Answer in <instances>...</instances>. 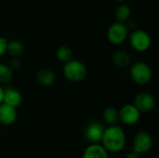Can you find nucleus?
<instances>
[{"label": "nucleus", "instance_id": "obj_1", "mask_svg": "<svg viewBox=\"0 0 159 158\" xmlns=\"http://www.w3.org/2000/svg\"><path fill=\"white\" fill-rule=\"evenodd\" d=\"M127 143V136L124 129L118 125L109 126L104 129V132L101 141L102 146L112 154L122 152Z\"/></svg>", "mask_w": 159, "mask_h": 158}, {"label": "nucleus", "instance_id": "obj_2", "mask_svg": "<svg viewBox=\"0 0 159 158\" xmlns=\"http://www.w3.org/2000/svg\"><path fill=\"white\" fill-rule=\"evenodd\" d=\"M62 74L67 81L71 83H79L86 78L88 69L81 61L72 59L66 63H63Z\"/></svg>", "mask_w": 159, "mask_h": 158}, {"label": "nucleus", "instance_id": "obj_3", "mask_svg": "<svg viewBox=\"0 0 159 158\" xmlns=\"http://www.w3.org/2000/svg\"><path fill=\"white\" fill-rule=\"evenodd\" d=\"M129 75L132 81L139 86L149 84L153 78V71L144 61H136L129 66Z\"/></svg>", "mask_w": 159, "mask_h": 158}, {"label": "nucleus", "instance_id": "obj_4", "mask_svg": "<svg viewBox=\"0 0 159 158\" xmlns=\"http://www.w3.org/2000/svg\"><path fill=\"white\" fill-rule=\"evenodd\" d=\"M129 41L131 47L138 52L147 51L152 44V39L150 34L146 31L142 29L133 31L129 34Z\"/></svg>", "mask_w": 159, "mask_h": 158}, {"label": "nucleus", "instance_id": "obj_5", "mask_svg": "<svg viewBox=\"0 0 159 158\" xmlns=\"http://www.w3.org/2000/svg\"><path fill=\"white\" fill-rule=\"evenodd\" d=\"M107 39L115 46L123 44L129 37V30L125 23L115 21L112 23L107 30Z\"/></svg>", "mask_w": 159, "mask_h": 158}, {"label": "nucleus", "instance_id": "obj_6", "mask_svg": "<svg viewBox=\"0 0 159 158\" xmlns=\"http://www.w3.org/2000/svg\"><path fill=\"white\" fill-rule=\"evenodd\" d=\"M153 147V138L152 135L145 130H141L137 132L133 138L132 151L138 155H143L150 152Z\"/></svg>", "mask_w": 159, "mask_h": 158}, {"label": "nucleus", "instance_id": "obj_7", "mask_svg": "<svg viewBox=\"0 0 159 158\" xmlns=\"http://www.w3.org/2000/svg\"><path fill=\"white\" fill-rule=\"evenodd\" d=\"M133 105L139 110L141 114H148L154 111L156 108L157 101L151 93L141 92L135 96Z\"/></svg>", "mask_w": 159, "mask_h": 158}, {"label": "nucleus", "instance_id": "obj_8", "mask_svg": "<svg viewBox=\"0 0 159 158\" xmlns=\"http://www.w3.org/2000/svg\"><path fill=\"white\" fill-rule=\"evenodd\" d=\"M119 114V122L126 126H133L137 124L141 118V113L139 110L133 105V103H128L123 105L120 110H118Z\"/></svg>", "mask_w": 159, "mask_h": 158}, {"label": "nucleus", "instance_id": "obj_9", "mask_svg": "<svg viewBox=\"0 0 159 158\" xmlns=\"http://www.w3.org/2000/svg\"><path fill=\"white\" fill-rule=\"evenodd\" d=\"M104 126L97 121L90 122L85 129V139L89 144H99L101 143L103 132H104Z\"/></svg>", "mask_w": 159, "mask_h": 158}, {"label": "nucleus", "instance_id": "obj_10", "mask_svg": "<svg viewBox=\"0 0 159 158\" xmlns=\"http://www.w3.org/2000/svg\"><path fill=\"white\" fill-rule=\"evenodd\" d=\"M17 109L7 105L5 103L0 104V125L11 126L17 120Z\"/></svg>", "mask_w": 159, "mask_h": 158}, {"label": "nucleus", "instance_id": "obj_11", "mask_svg": "<svg viewBox=\"0 0 159 158\" xmlns=\"http://www.w3.org/2000/svg\"><path fill=\"white\" fill-rule=\"evenodd\" d=\"M22 102V96L18 89L9 88L4 90L3 103L14 108H18Z\"/></svg>", "mask_w": 159, "mask_h": 158}, {"label": "nucleus", "instance_id": "obj_12", "mask_svg": "<svg viewBox=\"0 0 159 158\" xmlns=\"http://www.w3.org/2000/svg\"><path fill=\"white\" fill-rule=\"evenodd\" d=\"M112 61L116 68L126 69L131 65V57L126 50L118 49L114 52L112 56Z\"/></svg>", "mask_w": 159, "mask_h": 158}, {"label": "nucleus", "instance_id": "obj_13", "mask_svg": "<svg viewBox=\"0 0 159 158\" xmlns=\"http://www.w3.org/2000/svg\"><path fill=\"white\" fill-rule=\"evenodd\" d=\"M82 158H109V153L99 144H89L84 151Z\"/></svg>", "mask_w": 159, "mask_h": 158}, {"label": "nucleus", "instance_id": "obj_14", "mask_svg": "<svg viewBox=\"0 0 159 158\" xmlns=\"http://www.w3.org/2000/svg\"><path fill=\"white\" fill-rule=\"evenodd\" d=\"M36 80L43 87H50L55 83L56 75L50 69L43 68L37 72Z\"/></svg>", "mask_w": 159, "mask_h": 158}, {"label": "nucleus", "instance_id": "obj_15", "mask_svg": "<svg viewBox=\"0 0 159 158\" xmlns=\"http://www.w3.org/2000/svg\"><path fill=\"white\" fill-rule=\"evenodd\" d=\"M102 120L109 126H116L119 122L118 110L115 107H107L102 112Z\"/></svg>", "mask_w": 159, "mask_h": 158}, {"label": "nucleus", "instance_id": "obj_16", "mask_svg": "<svg viewBox=\"0 0 159 158\" xmlns=\"http://www.w3.org/2000/svg\"><path fill=\"white\" fill-rule=\"evenodd\" d=\"M24 51V47L20 41L18 40H11L7 41V52L12 58H19Z\"/></svg>", "mask_w": 159, "mask_h": 158}, {"label": "nucleus", "instance_id": "obj_17", "mask_svg": "<svg viewBox=\"0 0 159 158\" xmlns=\"http://www.w3.org/2000/svg\"><path fill=\"white\" fill-rule=\"evenodd\" d=\"M115 16L116 19V21L125 23L131 16V8L128 5H120L116 7L115 11Z\"/></svg>", "mask_w": 159, "mask_h": 158}, {"label": "nucleus", "instance_id": "obj_18", "mask_svg": "<svg viewBox=\"0 0 159 158\" xmlns=\"http://www.w3.org/2000/svg\"><path fill=\"white\" fill-rule=\"evenodd\" d=\"M56 57L59 60V61H61L62 63H66L67 61H69L73 59V51L67 46H61L57 49Z\"/></svg>", "mask_w": 159, "mask_h": 158}, {"label": "nucleus", "instance_id": "obj_19", "mask_svg": "<svg viewBox=\"0 0 159 158\" xmlns=\"http://www.w3.org/2000/svg\"><path fill=\"white\" fill-rule=\"evenodd\" d=\"M13 78V71L9 68L7 64L0 62V85L9 83Z\"/></svg>", "mask_w": 159, "mask_h": 158}, {"label": "nucleus", "instance_id": "obj_20", "mask_svg": "<svg viewBox=\"0 0 159 158\" xmlns=\"http://www.w3.org/2000/svg\"><path fill=\"white\" fill-rule=\"evenodd\" d=\"M7 39L3 37V36H0V58L3 57L6 52H7Z\"/></svg>", "mask_w": 159, "mask_h": 158}, {"label": "nucleus", "instance_id": "obj_21", "mask_svg": "<svg viewBox=\"0 0 159 158\" xmlns=\"http://www.w3.org/2000/svg\"><path fill=\"white\" fill-rule=\"evenodd\" d=\"M7 65L9 66V68L12 71H14V70L20 69L21 66V63H20V61L19 60V58H12V60L9 61V63Z\"/></svg>", "mask_w": 159, "mask_h": 158}, {"label": "nucleus", "instance_id": "obj_22", "mask_svg": "<svg viewBox=\"0 0 159 158\" xmlns=\"http://www.w3.org/2000/svg\"><path fill=\"white\" fill-rule=\"evenodd\" d=\"M126 158H141V156H140V155H138L137 153H135V152L131 151V152H129V153L127 155Z\"/></svg>", "mask_w": 159, "mask_h": 158}, {"label": "nucleus", "instance_id": "obj_23", "mask_svg": "<svg viewBox=\"0 0 159 158\" xmlns=\"http://www.w3.org/2000/svg\"><path fill=\"white\" fill-rule=\"evenodd\" d=\"M4 88H3V87L0 85V104L1 103H3V99H4Z\"/></svg>", "mask_w": 159, "mask_h": 158}, {"label": "nucleus", "instance_id": "obj_24", "mask_svg": "<svg viewBox=\"0 0 159 158\" xmlns=\"http://www.w3.org/2000/svg\"><path fill=\"white\" fill-rule=\"evenodd\" d=\"M116 1H117V2H124V1H126V0H116Z\"/></svg>", "mask_w": 159, "mask_h": 158}, {"label": "nucleus", "instance_id": "obj_25", "mask_svg": "<svg viewBox=\"0 0 159 158\" xmlns=\"http://www.w3.org/2000/svg\"><path fill=\"white\" fill-rule=\"evenodd\" d=\"M0 126H1V125H0Z\"/></svg>", "mask_w": 159, "mask_h": 158}]
</instances>
